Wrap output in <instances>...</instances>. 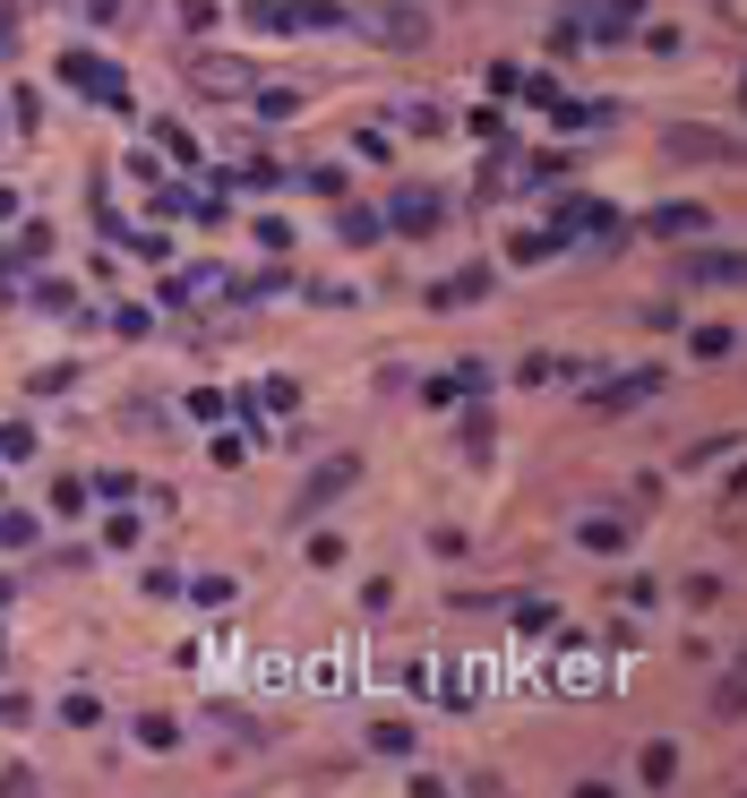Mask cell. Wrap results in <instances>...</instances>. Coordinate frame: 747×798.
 I'll list each match as a JSON object with an SVG mask.
<instances>
[{
	"instance_id": "obj_4",
	"label": "cell",
	"mask_w": 747,
	"mask_h": 798,
	"mask_svg": "<svg viewBox=\"0 0 747 798\" xmlns=\"http://www.w3.org/2000/svg\"><path fill=\"white\" fill-rule=\"evenodd\" d=\"M438 215H447V198H438V190H404V198H395V215H378V224H395V232L422 241V232H438Z\"/></svg>"
},
{
	"instance_id": "obj_20",
	"label": "cell",
	"mask_w": 747,
	"mask_h": 798,
	"mask_svg": "<svg viewBox=\"0 0 747 798\" xmlns=\"http://www.w3.org/2000/svg\"><path fill=\"white\" fill-rule=\"evenodd\" d=\"M61 713H69V730H95V721H103V704H95V696H69Z\"/></svg>"
},
{
	"instance_id": "obj_13",
	"label": "cell",
	"mask_w": 747,
	"mask_h": 798,
	"mask_svg": "<svg viewBox=\"0 0 747 798\" xmlns=\"http://www.w3.org/2000/svg\"><path fill=\"white\" fill-rule=\"evenodd\" d=\"M370 756H413V721H370Z\"/></svg>"
},
{
	"instance_id": "obj_7",
	"label": "cell",
	"mask_w": 747,
	"mask_h": 798,
	"mask_svg": "<svg viewBox=\"0 0 747 798\" xmlns=\"http://www.w3.org/2000/svg\"><path fill=\"white\" fill-rule=\"evenodd\" d=\"M482 292H489V266H464V275H447L430 301H438V310H464V301H482Z\"/></svg>"
},
{
	"instance_id": "obj_3",
	"label": "cell",
	"mask_w": 747,
	"mask_h": 798,
	"mask_svg": "<svg viewBox=\"0 0 747 798\" xmlns=\"http://www.w3.org/2000/svg\"><path fill=\"white\" fill-rule=\"evenodd\" d=\"M662 155L670 163H730V129H670Z\"/></svg>"
},
{
	"instance_id": "obj_15",
	"label": "cell",
	"mask_w": 747,
	"mask_h": 798,
	"mask_svg": "<svg viewBox=\"0 0 747 798\" xmlns=\"http://www.w3.org/2000/svg\"><path fill=\"white\" fill-rule=\"evenodd\" d=\"M739 344V335H730V326H696V335H687V352H696V361H721V352Z\"/></svg>"
},
{
	"instance_id": "obj_2",
	"label": "cell",
	"mask_w": 747,
	"mask_h": 798,
	"mask_svg": "<svg viewBox=\"0 0 747 798\" xmlns=\"http://www.w3.org/2000/svg\"><path fill=\"white\" fill-rule=\"evenodd\" d=\"M353 481H361V455H326L319 473L301 481V498H293V524H310L319 507H335V489H353Z\"/></svg>"
},
{
	"instance_id": "obj_8",
	"label": "cell",
	"mask_w": 747,
	"mask_h": 798,
	"mask_svg": "<svg viewBox=\"0 0 747 798\" xmlns=\"http://www.w3.org/2000/svg\"><path fill=\"white\" fill-rule=\"evenodd\" d=\"M241 87H250L241 61H198V95H241Z\"/></svg>"
},
{
	"instance_id": "obj_10",
	"label": "cell",
	"mask_w": 747,
	"mask_h": 798,
	"mask_svg": "<svg viewBox=\"0 0 747 798\" xmlns=\"http://www.w3.org/2000/svg\"><path fill=\"white\" fill-rule=\"evenodd\" d=\"M705 224H714L705 206H662V215H653L645 232H662V241H687V232H705Z\"/></svg>"
},
{
	"instance_id": "obj_17",
	"label": "cell",
	"mask_w": 747,
	"mask_h": 798,
	"mask_svg": "<svg viewBox=\"0 0 747 798\" xmlns=\"http://www.w3.org/2000/svg\"><path fill=\"white\" fill-rule=\"evenodd\" d=\"M181 738V721H163V713H138V747H172Z\"/></svg>"
},
{
	"instance_id": "obj_1",
	"label": "cell",
	"mask_w": 747,
	"mask_h": 798,
	"mask_svg": "<svg viewBox=\"0 0 747 798\" xmlns=\"http://www.w3.org/2000/svg\"><path fill=\"white\" fill-rule=\"evenodd\" d=\"M61 87H78V95L103 103V112H130V87H121V69L95 61V52H61Z\"/></svg>"
},
{
	"instance_id": "obj_22",
	"label": "cell",
	"mask_w": 747,
	"mask_h": 798,
	"mask_svg": "<svg viewBox=\"0 0 747 798\" xmlns=\"http://www.w3.org/2000/svg\"><path fill=\"white\" fill-rule=\"evenodd\" d=\"M558 250V232H516V257H524V266H533V257H551Z\"/></svg>"
},
{
	"instance_id": "obj_5",
	"label": "cell",
	"mask_w": 747,
	"mask_h": 798,
	"mask_svg": "<svg viewBox=\"0 0 747 798\" xmlns=\"http://www.w3.org/2000/svg\"><path fill=\"white\" fill-rule=\"evenodd\" d=\"M636 781H645V790H670V781H679V747H670V738H653L645 756H636Z\"/></svg>"
},
{
	"instance_id": "obj_14",
	"label": "cell",
	"mask_w": 747,
	"mask_h": 798,
	"mask_svg": "<svg viewBox=\"0 0 747 798\" xmlns=\"http://www.w3.org/2000/svg\"><path fill=\"white\" fill-rule=\"evenodd\" d=\"M34 455V430L27 421H0V464H27Z\"/></svg>"
},
{
	"instance_id": "obj_12",
	"label": "cell",
	"mask_w": 747,
	"mask_h": 798,
	"mask_svg": "<svg viewBox=\"0 0 747 798\" xmlns=\"http://www.w3.org/2000/svg\"><path fill=\"white\" fill-rule=\"evenodd\" d=\"M335 232H344V250H370V241H378V215H370V206H344V215H335Z\"/></svg>"
},
{
	"instance_id": "obj_6",
	"label": "cell",
	"mask_w": 747,
	"mask_h": 798,
	"mask_svg": "<svg viewBox=\"0 0 747 798\" xmlns=\"http://www.w3.org/2000/svg\"><path fill=\"white\" fill-rule=\"evenodd\" d=\"M576 542H585L593 558H618V549H627V524H618V515H585V524H576Z\"/></svg>"
},
{
	"instance_id": "obj_23",
	"label": "cell",
	"mask_w": 747,
	"mask_h": 798,
	"mask_svg": "<svg viewBox=\"0 0 747 798\" xmlns=\"http://www.w3.org/2000/svg\"><path fill=\"white\" fill-rule=\"evenodd\" d=\"M215 18H224L215 0H181V27H190V34H198V27H215Z\"/></svg>"
},
{
	"instance_id": "obj_18",
	"label": "cell",
	"mask_w": 747,
	"mask_h": 798,
	"mask_svg": "<svg viewBox=\"0 0 747 798\" xmlns=\"http://www.w3.org/2000/svg\"><path fill=\"white\" fill-rule=\"evenodd\" d=\"M0 721H9V730H27V721H34V696H18V687H0Z\"/></svg>"
},
{
	"instance_id": "obj_19",
	"label": "cell",
	"mask_w": 747,
	"mask_h": 798,
	"mask_svg": "<svg viewBox=\"0 0 747 798\" xmlns=\"http://www.w3.org/2000/svg\"><path fill=\"white\" fill-rule=\"evenodd\" d=\"M52 515H87V481H52Z\"/></svg>"
},
{
	"instance_id": "obj_11",
	"label": "cell",
	"mask_w": 747,
	"mask_h": 798,
	"mask_svg": "<svg viewBox=\"0 0 747 798\" xmlns=\"http://www.w3.org/2000/svg\"><path fill=\"white\" fill-rule=\"evenodd\" d=\"M687 284H739V257H730V250H705V257H687Z\"/></svg>"
},
{
	"instance_id": "obj_21",
	"label": "cell",
	"mask_w": 747,
	"mask_h": 798,
	"mask_svg": "<svg viewBox=\"0 0 747 798\" xmlns=\"http://www.w3.org/2000/svg\"><path fill=\"white\" fill-rule=\"evenodd\" d=\"M714 713H721V721H739V713H747V696H739V678H721V687H714Z\"/></svg>"
},
{
	"instance_id": "obj_16",
	"label": "cell",
	"mask_w": 747,
	"mask_h": 798,
	"mask_svg": "<svg viewBox=\"0 0 747 798\" xmlns=\"http://www.w3.org/2000/svg\"><path fill=\"white\" fill-rule=\"evenodd\" d=\"M250 27L259 34H293V18H284V0H250Z\"/></svg>"
},
{
	"instance_id": "obj_9",
	"label": "cell",
	"mask_w": 747,
	"mask_h": 798,
	"mask_svg": "<svg viewBox=\"0 0 747 798\" xmlns=\"http://www.w3.org/2000/svg\"><path fill=\"white\" fill-rule=\"evenodd\" d=\"M370 34H378V43H422V18H413V9H378V18H370Z\"/></svg>"
}]
</instances>
